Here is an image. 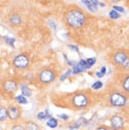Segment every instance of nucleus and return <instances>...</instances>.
I'll return each mask as SVG.
<instances>
[{
	"label": "nucleus",
	"mask_w": 129,
	"mask_h": 130,
	"mask_svg": "<svg viewBox=\"0 0 129 130\" xmlns=\"http://www.w3.org/2000/svg\"><path fill=\"white\" fill-rule=\"evenodd\" d=\"M109 17L111 19H119L120 14L117 12L116 10H110L109 11Z\"/></svg>",
	"instance_id": "nucleus-19"
},
{
	"label": "nucleus",
	"mask_w": 129,
	"mask_h": 130,
	"mask_svg": "<svg viewBox=\"0 0 129 130\" xmlns=\"http://www.w3.org/2000/svg\"><path fill=\"white\" fill-rule=\"evenodd\" d=\"M21 108L18 106H10L8 107V118L11 121H18L21 117Z\"/></svg>",
	"instance_id": "nucleus-9"
},
{
	"label": "nucleus",
	"mask_w": 129,
	"mask_h": 130,
	"mask_svg": "<svg viewBox=\"0 0 129 130\" xmlns=\"http://www.w3.org/2000/svg\"><path fill=\"white\" fill-rule=\"evenodd\" d=\"M10 130H26L25 129V127L21 125V124H15V125H13L11 127V129Z\"/></svg>",
	"instance_id": "nucleus-24"
},
{
	"label": "nucleus",
	"mask_w": 129,
	"mask_h": 130,
	"mask_svg": "<svg viewBox=\"0 0 129 130\" xmlns=\"http://www.w3.org/2000/svg\"><path fill=\"white\" fill-rule=\"evenodd\" d=\"M106 70H107V68H106V67H105V66H103V67H102V68H101V73H102V74H103V75H105V74H106Z\"/></svg>",
	"instance_id": "nucleus-32"
},
{
	"label": "nucleus",
	"mask_w": 129,
	"mask_h": 130,
	"mask_svg": "<svg viewBox=\"0 0 129 130\" xmlns=\"http://www.w3.org/2000/svg\"><path fill=\"white\" fill-rule=\"evenodd\" d=\"M102 87H103V83L101 81H96L95 83H93V84L91 85V88L93 89V90H99Z\"/></svg>",
	"instance_id": "nucleus-21"
},
{
	"label": "nucleus",
	"mask_w": 129,
	"mask_h": 130,
	"mask_svg": "<svg viewBox=\"0 0 129 130\" xmlns=\"http://www.w3.org/2000/svg\"><path fill=\"white\" fill-rule=\"evenodd\" d=\"M9 23L12 26H18L22 23V16L19 13L12 12L9 15Z\"/></svg>",
	"instance_id": "nucleus-11"
},
{
	"label": "nucleus",
	"mask_w": 129,
	"mask_h": 130,
	"mask_svg": "<svg viewBox=\"0 0 129 130\" xmlns=\"http://www.w3.org/2000/svg\"><path fill=\"white\" fill-rule=\"evenodd\" d=\"M18 89V83L14 79H6L2 83V90L4 93L9 96H12L17 91Z\"/></svg>",
	"instance_id": "nucleus-6"
},
{
	"label": "nucleus",
	"mask_w": 129,
	"mask_h": 130,
	"mask_svg": "<svg viewBox=\"0 0 129 130\" xmlns=\"http://www.w3.org/2000/svg\"><path fill=\"white\" fill-rule=\"evenodd\" d=\"M21 91H22V93L24 96H31L32 95V91L28 89V87L26 86V84H21Z\"/></svg>",
	"instance_id": "nucleus-15"
},
{
	"label": "nucleus",
	"mask_w": 129,
	"mask_h": 130,
	"mask_svg": "<svg viewBox=\"0 0 129 130\" xmlns=\"http://www.w3.org/2000/svg\"><path fill=\"white\" fill-rule=\"evenodd\" d=\"M108 130H117V129H115V128H113V127H108Z\"/></svg>",
	"instance_id": "nucleus-34"
},
{
	"label": "nucleus",
	"mask_w": 129,
	"mask_h": 130,
	"mask_svg": "<svg viewBox=\"0 0 129 130\" xmlns=\"http://www.w3.org/2000/svg\"><path fill=\"white\" fill-rule=\"evenodd\" d=\"M5 40H7L6 42L9 43V44H10L11 46H13V42H15V40L12 39V38H9V37H5Z\"/></svg>",
	"instance_id": "nucleus-27"
},
{
	"label": "nucleus",
	"mask_w": 129,
	"mask_h": 130,
	"mask_svg": "<svg viewBox=\"0 0 129 130\" xmlns=\"http://www.w3.org/2000/svg\"><path fill=\"white\" fill-rule=\"evenodd\" d=\"M96 75L98 76V77H102V76H104V75L102 74V73H101V72H97Z\"/></svg>",
	"instance_id": "nucleus-33"
},
{
	"label": "nucleus",
	"mask_w": 129,
	"mask_h": 130,
	"mask_svg": "<svg viewBox=\"0 0 129 130\" xmlns=\"http://www.w3.org/2000/svg\"><path fill=\"white\" fill-rule=\"evenodd\" d=\"M47 126L51 127V128H56V127L58 126V121H57V119H55V118L51 117L50 119H48V121H47Z\"/></svg>",
	"instance_id": "nucleus-16"
},
{
	"label": "nucleus",
	"mask_w": 129,
	"mask_h": 130,
	"mask_svg": "<svg viewBox=\"0 0 129 130\" xmlns=\"http://www.w3.org/2000/svg\"><path fill=\"white\" fill-rule=\"evenodd\" d=\"M120 85L122 88V91L125 94L129 95V73L123 74L120 77Z\"/></svg>",
	"instance_id": "nucleus-10"
},
{
	"label": "nucleus",
	"mask_w": 129,
	"mask_h": 130,
	"mask_svg": "<svg viewBox=\"0 0 129 130\" xmlns=\"http://www.w3.org/2000/svg\"><path fill=\"white\" fill-rule=\"evenodd\" d=\"M113 10H116V11H120V12H124L125 10H124V9L123 8H122V7H119V6H113Z\"/></svg>",
	"instance_id": "nucleus-25"
},
{
	"label": "nucleus",
	"mask_w": 129,
	"mask_h": 130,
	"mask_svg": "<svg viewBox=\"0 0 129 130\" xmlns=\"http://www.w3.org/2000/svg\"><path fill=\"white\" fill-rule=\"evenodd\" d=\"M95 130H108V126H107V125H99Z\"/></svg>",
	"instance_id": "nucleus-28"
},
{
	"label": "nucleus",
	"mask_w": 129,
	"mask_h": 130,
	"mask_svg": "<svg viewBox=\"0 0 129 130\" xmlns=\"http://www.w3.org/2000/svg\"><path fill=\"white\" fill-rule=\"evenodd\" d=\"M8 118V108L0 105V122H4Z\"/></svg>",
	"instance_id": "nucleus-14"
},
{
	"label": "nucleus",
	"mask_w": 129,
	"mask_h": 130,
	"mask_svg": "<svg viewBox=\"0 0 129 130\" xmlns=\"http://www.w3.org/2000/svg\"><path fill=\"white\" fill-rule=\"evenodd\" d=\"M121 69H123V70H129V58L125 60V62L122 65V67Z\"/></svg>",
	"instance_id": "nucleus-23"
},
{
	"label": "nucleus",
	"mask_w": 129,
	"mask_h": 130,
	"mask_svg": "<svg viewBox=\"0 0 129 130\" xmlns=\"http://www.w3.org/2000/svg\"><path fill=\"white\" fill-rule=\"evenodd\" d=\"M107 102L109 106L116 107H124L127 103V95L122 91H110L107 98Z\"/></svg>",
	"instance_id": "nucleus-3"
},
{
	"label": "nucleus",
	"mask_w": 129,
	"mask_h": 130,
	"mask_svg": "<svg viewBox=\"0 0 129 130\" xmlns=\"http://www.w3.org/2000/svg\"><path fill=\"white\" fill-rule=\"evenodd\" d=\"M109 122L111 127L117 130H123L124 127V120H123V116H121V115H118V114L112 115L109 119Z\"/></svg>",
	"instance_id": "nucleus-8"
},
{
	"label": "nucleus",
	"mask_w": 129,
	"mask_h": 130,
	"mask_svg": "<svg viewBox=\"0 0 129 130\" xmlns=\"http://www.w3.org/2000/svg\"><path fill=\"white\" fill-rule=\"evenodd\" d=\"M70 102H71V106L74 108L82 109V108L88 107L90 105V98L86 92L79 91V92H75L72 95Z\"/></svg>",
	"instance_id": "nucleus-2"
},
{
	"label": "nucleus",
	"mask_w": 129,
	"mask_h": 130,
	"mask_svg": "<svg viewBox=\"0 0 129 130\" xmlns=\"http://www.w3.org/2000/svg\"><path fill=\"white\" fill-rule=\"evenodd\" d=\"M129 58L128 51H126L124 49H118L113 51L112 54L109 56V61L114 64L115 66L121 68L122 65L125 62V60Z\"/></svg>",
	"instance_id": "nucleus-4"
},
{
	"label": "nucleus",
	"mask_w": 129,
	"mask_h": 130,
	"mask_svg": "<svg viewBox=\"0 0 129 130\" xmlns=\"http://www.w3.org/2000/svg\"><path fill=\"white\" fill-rule=\"evenodd\" d=\"M72 73H73V72H72V70H67V72L65 73L64 75L60 76V78H59V79H60V81H63V80H65L68 76H70V75H71Z\"/></svg>",
	"instance_id": "nucleus-22"
},
{
	"label": "nucleus",
	"mask_w": 129,
	"mask_h": 130,
	"mask_svg": "<svg viewBox=\"0 0 129 130\" xmlns=\"http://www.w3.org/2000/svg\"><path fill=\"white\" fill-rule=\"evenodd\" d=\"M59 118H61V119H63V120H68L69 119V116H67L66 114H58V115Z\"/></svg>",
	"instance_id": "nucleus-29"
},
{
	"label": "nucleus",
	"mask_w": 129,
	"mask_h": 130,
	"mask_svg": "<svg viewBox=\"0 0 129 130\" xmlns=\"http://www.w3.org/2000/svg\"><path fill=\"white\" fill-rule=\"evenodd\" d=\"M85 69L79 64V62H76V64L74 66V72H73V74L74 75H76V74H79V73H82V72H84Z\"/></svg>",
	"instance_id": "nucleus-17"
},
{
	"label": "nucleus",
	"mask_w": 129,
	"mask_h": 130,
	"mask_svg": "<svg viewBox=\"0 0 129 130\" xmlns=\"http://www.w3.org/2000/svg\"><path fill=\"white\" fill-rule=\"evenodd\" d=\"M87 15L80 8L70 7L64 14L65 25L72 29H79L86 25Z\"/></svg>",
	"instance_id": "nucleus-1"
},
{
	"label": "nucleus",
	"mask_w": 129,
	"mask_h": 130,
	"mask_svg": "<svg viewBox=\"0 0 129 130\" xmlns=\"http://www.w3.org/2000/svg\"><path fill=\"white\" fill-rule=\"evenodd\" d=\"M45 117L46 118H51V115H50V113H49V109L48 108H46V110H45Z\"/></svg>",
	"instance_id": "nucleus-30"
},
{
	"label": "nucleus",
	"mask_w": 129,
	"mask_h": 130,
	"mask_svg": "<svg viewBox=\"0 0 129 130\" xmlns=\"http://www.w3.org/2000/svg\"><path fill=\"white\" fill-rule=\"evenodd\" d=\"M37 118L39 119L40 121H42V120H44L45 118V113H43V112H39V113L37 114Z\"/></svg>",
	"instance_id": "nucleus-26"
},
{
	"label": "nucleus",
	"mask_w": 129,
	"mask_h": 130,
	"mask_svg": "<svg viewBox=\"0 0 129 130\" xmlns=\"http://www.w3.org/2000/svg\"><path fill=\"white\" fill-rule=\"evenodd\" d=\"M68 46H69V47H71V48L73 49V50H74V51H76V52H78V48H77V46L71 45V44H70V45H68Z\"/></svg>",
	"instance_id": "nucleus-31"
},
{
	"label": "nucleus",
	"mask_w": 129,
	"mask_h": 130,
	"mask_svg": "<svg viewBox=\"0 0 129 130\" xmlns=\"http://www.w3.org/2000/svg\"><path fill=\"white\" fill-rule=\"evenodd\" d=\"M15 100L19 103V104H27V100L24 95H18L15 97Z\"/></svg>",
	"instance_id": "nucleus-18"
},
{
	"label": "nucleus",
	"mask_w": 129,
	"mask_h": 130,
	"mask_svg": "<svg viewBox=\"0 0 129 130\" xmlns=\"http://www.w3.org/2000/svg\"><path fill=\"white\" fill-rule=\"evenodd\" d=\"M88 124V121L84 118H80V119H78L75 123L74 124V125H72L70 126V129H75V128H79L80 126L82 125H86Z\"/></svg>",
	"instance_id": "nucleus-13"
},
{
	"label": "nucleus",
	"mask_w": 129,
	"mask_h": 130,
	"mask_svg": "<svg viewBox=\"0 0 129 130\" xmlns=\"http://www.w3.org/2000/svg\"><path fill=\"white\" fill-rule=\"evenodd\" d=\"M12 64L17 69L26 68L29 65V58L26 54H20L13 59Z\"/></svg>",
	"instance_id": "nucleus-7"
},
{
	"label": "nucleus",
	"mask_w": 129,
	"mask_h": 130,
	"mask_svg": "<svg viewBox=\"0 0 129 130\" xmlns=\"http://www.w3.org/2000/svg\"><path fill=\"white\" fill-rule=\"evenodd\" d=\"M56 77H57V74L52 69H42L38 74V80L42 84H49L54 81Z\"/></svg>",
	"instance_id": "nucleus-5"
},
{
	"label": "nucleus",
	"mask_w": 129,
	"mask_h": 130,
	"mask_svg": "<svg viewBox=\"0 0 129 130\" xmlns=\"http://www.w3.org/2000/svg\"><path fill=\"white\" fill-rule=\"evenodd\" d=\"M100 6L101 7H104V6H105V4H104V3H100Z\"/></svg>",
	"instance_id": "nucleus-35"
},
{
	"label": "nucleus",
	"mask_w": 129,
	"mask_h": 130,
	"mask_svg": "<svg viewBox=\"0 0 129 130\" xmlns=\"http://www.w3.org/2000/svg\"><path fill=\"white\" fill-rule=\"evenodd\" d=\"M25 129L26 130H41V127L34 122H26L25 124Z\"/></svg>",
	"instance_id": "nucleus-12"
},
{
	"label": "nucleus",
	"mask_w": 129,
	"mask_h": 130,
	"mask_svg": "<svg viewBox=\"0 0 129 130\" xmlns=\"http://www.w3.org/2000/svg\"><path fill=\"white\" fill-rule=\"evenodd\" d=\"M96 62V59L95 58H91V59H87V69L90 68L92 65H94V63Z\"/></svg>",
	"instance_id": "nucleus-20"
}]
</instances>
